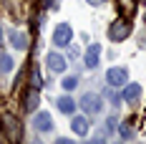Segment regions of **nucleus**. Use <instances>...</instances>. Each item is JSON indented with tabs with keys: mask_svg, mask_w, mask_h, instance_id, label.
Wrapping results in <instances>:
<instances>
[{
	"mask_svg": "<svg viewBox=\"0 0 146 144\" xmlns=\"http://www.w3.org/2000/svg\"><path fill=\"white\" fill-rule=\"evenodd\" d=\"M83 61H86V66H88V68H96V66H98V61H101V46H98V43H93V46H91V48L86 51Z\"/></svg>",
	"mask_w": 146,
	"mask_h": 144,
	"instance_id": "obj_10",
	"label": "nucleus"
},
{
	"mask_svg": "<svg viewBox=\"0 0 146 144\" xmlns=\"http://www.w3.org/2000/svg\"><path fill=\"white\" fill-rule=\"evenodd\" d=\"M78 56H81V48H78V46H71V43H68V58H71V61H76Z\"/></svg>",
	"mask_w": 146,
	"mask_h": 144,
	"instance_id": "obj_17",
	"label": "nucleus"
},
{
	"mask_svg": "<svg viewBox=\"0 0 146 144\" xmlns=\"http://www.w3.org/2000/svg\"><path fill=\"white\" fill-rule=\"evenodd\" d=\"M106 129H108V131L118 129V119H116V116H108V119H106Z\"/></svg>",
	"mask_w": 146,
	"mask_h": 144,
	"instance_id": "obj_18",
	"label": "nucleus"
},
{
	"mask_svg": "<svg viewBox=\"0 0 146 144\" xmlns=\"http://www.w3.org/2000/svg\"><path fill=\"white\" fill-rule=\"evenodd\" d=\"M45 66L50 68L53 73H66V66H68V61L63 53H56V51H50L48 56H45Z\"/></svg>",
	"mask_w": 146,
	"mask_h": 144,
	"instance_id": "obj_6",
	"label": "nucleus"
},
{
	"mask_svg": "<svg viewBox=\"0 0 146 144\" xmlns=\"http://www.w3.org/2000/svg\"><path fill=\"white\" fill-rule=\"evenodd\" d=\"M73 139H68V137H56V144H71Z\"/></svg>",
	"mask_w": 146,
	"mask_h": 144,
	"instance_id": "obj_20",
	"label": "nucleus"
},
{
	"mask_svg": "<svg viewBox=\"0 0 146 144\" xmlns=\"http://www.w3.org/2000/svg\"><path fill=\"white\" fill-rule=\"evenodd\" d=\"M88 5H103V3H106V0H86Z\"/></svg>",
	"mask_w": 146,
	"mask_h": 144,
	"instance_id": "obj_21",
	"label": "nucleus"
},
{
	"mask_svg": "<svg viewBox=\"0 0 146 144\" xmlns=\"http://www.w3.org/2000/svg\"><path fill=\"white\" fill-rule=\"evenodd\" d=\"M139 3H146V0H139Z\"/></svg>",
	"mask_w": 146,
	"mask_h": 144,
	"instance_id": "obj_24",
	"label": "nucleus"
},
{
	"mask_svg": "<svg viewBox=\"0 0 146 144\" xmlns=\"http://www.w3.org/2000/svg\"><path fill=\"white\" fill-rule=\"evenodd\" d=\"M53 5V0H43V8H50Z\"/></svg>",
	"mask_w": 146,
	"mask_h": 144,
	"instance_id": "obj_22",
	"label": "nucleus"
},
{
	"mask_svg": "<svg viewBox=\"0 0 146 144\" xmlns=\"http://www.w3.org/2000/svg\"><path fill=\"white\" fill-rule=\"evenodd\" d=\"M81 109H83L86 114H101V109H103L101 96H98V94H93V91L83 94V99H81Z\"/></svg>",
	"mask_w": 146,
	"mask_h": 144,
	"instance_id": "obj_3",
	"label": "nucleus"
},
{
	"mask_svg": "<svg viewBox=\"0 0 146 144\" xmlns=\"http://www.w3.org/2000/svg\"><path fill=\"white\" fill-rule=\"evenodd\" d=\"M10 71H13V56L0 53V73H10Z\"/></svg>",
	"mask_w": 146,
	"mask_h": 144,
	"instance_id": "obj_13",
	"label": "nucleus"
},
{
	"mask_svg": "<svg viewBox=\"0 0 146 144\" xmlns=\"http://www.w3.org/2000/svg\"><path fill=\"white\" fill-rule=\"evenodd\" d=\"M139 96H141V86H139V84H126L123 94H121V99L129 101V104H136V101H139Z\"/></svg>",
	"mask_w": 146,
	"mask_h": 144,
	"instance_id": "obj_11",
	"label": "nucleus"
},
{
	"mask_svg": "<svg viewBox=\"0 0 146 144\" xmlns=\"http://www.w3.org/2000/svg\"><path fill=\"white\" fill-rule=\"evenodd\" d=\"M0 43H3V28H0Z\"/></svg>",
	"mask_w": 146,
	"mask_h": 144,
	"instance_id": "obj_23",
	"label": "nucleus"
},
{
	"mask_svg": "<svg viewBox=\"0 0 146 144\" xmlns=\"http://www.w3.org/2000/svg\"><path fill=\"white\" fill-rule=\"evenodd\" d=\"M38 104H40V94H38V88H30V91H28V99H25V111H28V114L38 111Z\"/></svg>",
	"mask_w": 146,
	"mask_h": 144,
	"instance_id": "obj_12",
	"label": "nucleus"
},
{
	"mask_svg": "<svg viewBox=\"0 0 146 144\" xmlns=\"http://www.w3.org/2000/svg\"><path fill=\"white\" fill-rule=\"evenodd\" d=\"M118 134H121V139H123V142H133V137H136V134H133V127L129 124V121L118 127Z\"/></svg>",
	"mask_w": 146,
	"mask_h": 144,
	"instance_id": "obj_14",
	"label": "nucleus"
},
{
	"mask_svg": "<svg viewBox=\"0 0 146 144\" xmlns=\"http://www.w3.org/2000/svg\"><path fill=\"white\" fill-rule=\"evenodd\" d=\"M56 106H58V111L60 114H76V106H78V104H76V101H73V96L71 94H63V96H58V99H56Z\"/></svg>",
	"mask_w": 146,
	"mask_h": 144,
	"instance_id": "obj_7",
	"label": "nucleus"
},
{
	"mask_svg": "<svg viewBox=\"0 0 146 144\" xmlns=\"http://www.w3.org/2000/svg\"><path fill=\"white\" fill-rule=\"evenodd\" d=\"M33 129L45 134V131H53V114L48 111H35L33 114Z\"/></svg>",
	"mask_w": 146,
	"mask_h": 144,
	"instance_id": "obj_4",
	"label": "nucleus"
},
{
	"mask_svg": "<svg viewBox=\"0 0 146 144\" xmlns=\"http://www.w3.org/2000/svg\"><path fill=\"white\" fill-rule=\"evenodd\" d=\"M76 86H78V78H76V76H66V78H63V88H66V91H73Z\"/></svg>",
	"mask_w": 146,
	"mask_h": 144,
	"instance_id": "obj_16",
	"label": "nucleus"
},
{
	"mask_svg": "<svg viewBox=\"0 0 146 144\" xmlns=\"http://www.w3.org/2000/svg\"><path fill=\"white\" fill-rule=\"evenodd\" d=\"M30 81H33V86H35V88L43 86V78H40V73L35 71V68H33V78H30Z\"/></svg>",
	"mask_w": 146,
	"mask_h": 144,
	"instance_id": "obj_19",
	"label": "nucleus"
},
{
	"mask_svg": "<svg viewBox=\"0 0 146 144\" xmlns=\"http://www.w3.org/2000/svg\"><path fill=\"white\" fill-rule=\"evenodd\" d=\"M126 81H129V71L121 68V66H111L106 71V84L108 86H123Z\"/></svg>",
	"mask_w": 146,
	"mask_h": 144,
	"instance_id": "obj_5",
	"label": "nucleus"
},
{
	"mask_svg": "<svg viewBox=\"0 0 146 144\" xmlns=\"http://www.w3.org/2000/svg\"><path fill=\"white\" fill-rule=\"evenodd\" d=\"M71 129L78 137H86L88 134V116H73L71 114Z\"/></svg>",
	"mask_w": 146,
	"mask_h": 144,
	"instance_id": "obj_9",
	"label": "nucleus"
},
{
	"mask_svg": "<svg viewBox=\"0 0 146 144\" xmlns=\"http://www.w3.org/2000/svg\"><path fill=\"white\" fill-rule=\"evenodd\" d=\"M8 43L13 46L15 51H25V48H28V38H25V33H20V30H10V33H8Z\"/></svg>",
	"mask_w": 146,
	"mask_h": 144,
	"instance_id": "obj_8",
	"label": "nucleus"
},
{
	"mask_svg": "<svg viewBox=\"0 0 146 144\" xmlns=\"http://www.w3.org/2000/svg\"><path fill=\"white\" fill-rule=\"evenodd\" d=\"M129 33H131V25H129L123 18H118V20L111 23V28H108V38H111L113 43H121V41L129 38Z\"/></svg>",
	"mask_w": 146,
	"mask_h": 144,
	"instance_id": "obj_2",
	"label": "nucleus"
},
{
	"mask_svg": "<svg viewBox=\"0 0 146 144\" xmlns=\"http://www.w3.org/2000/svg\"><path fill=\"white\" fill-rule=\"evenodd\" d=\"M50 41H53V46H58V48H66L73 41V28L68 23H58L53 28V33H50Z\"/></svg>",
	"mask_w": 146,
	"mask_h": 144,
	"instance_id": "obj_1",
	"label": "nucleus"
},
{
	"mask_svg": "<svg viewBox=\"0 0 146 144\" xmlns=\"http://www.w3.org/2000/svg\"><path fill=\"white\" fill-rule=\"evenodd\" d=\"M106 99L111 101L113 106H118V104L123 101V99H121V94H118V91H116V86H108V88H106Z\"/></svg>",
	"mask_w": 146,
	"mask_h": 144,
	"instance_id": "obj_15",
	"label": "nucleus"
}]
</instances>
